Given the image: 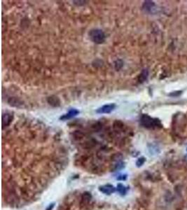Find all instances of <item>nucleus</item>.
<instances>
[{
    "mask_svg": "<svg viewBox=\"0 0 187 210\" xmlns=\"http://www.w3.org/2000/svg\"><path fill=\"white\" fill-rule=\"evenodd\" d=\"M140 123L141 125L146 128H154V127H161L162 124L160 120L158 118H151L148 115L143 114L140 118Z\"/></svg>",
    "mask_w": 187,
    "mask_h": 210,
    "instance_id": "f257e3e1",
    "label": "nucleus"
},
{
    "mask_svg": "<svg viewBox=\"0 0 187 210\" xmlns=\"http://www.w3.org/2000/svg\"><path fill=\"white\" fill-rule=\"evenodd\" d=\"M89 36H90L91 41L94 43L100 44L102 43L105 40V35L102 30L99 29H94L90 31L89 32Z\"/></svg>",
    "mask_w": 187,
    "mask_h": 210,
    "instance_id": "f03ea898",
    "label": "nucleus"
},
{
    "mask_svg": "<svg viewBox=\"0 0 187 210\" xmlns=\"http://www.w3.org/2000/svg\"><path fill=\"white\" fill-rule=\"evenodd\" d=\"M116 108V104H105L104 106H101L100 108H97L96 110V113H110L111 111Z\"/></svg>",
    "mask_w": 187,
    "mask_h": 210,
    "instance_id": "7ed1b4c3",
    "label": "nucleus"
},
{
    "mask_svg": "<svg viewBox=\"0 0 187 210\" xmlns=\"http://www.w3.org/2000/svg\"><path fill=\"white\" fill-rule=\"evenodd\" d=\"M78 113H79V111H78V109H76V108H71V109H69V111H68L67 113L62 115V116L60 117V120H69V119L73 118V117L76 116H77Z\"/></svg>",
    "mask_w": 187,
    "mask_h": 210,
    "instance_id": "20e7f679",
    "label": "nucleus"
},
{
    "mask_svg": "<svg viewBox=\"0 0 187 210\" xmlns=\"http://www.w3.org/2000/svg\"><path fill=\"white\" fill-rule=\"evenodd\" d=\"M99 190L101 192H102L103 193L107 194V195H110L111 193H113V192H115V188L111 185H105L103 186H101L99 188Z\"/></svg>",
    "mask_w": 187,
    "mask_h": 210,
    "instance_id": "39448f33",
    "label": "nucleus"
},
{
    "mask_svg": "<svg viewBox=\"0 0 187 210\" xmlns=\"http://www.w3.org/2000/svg\"><path fill=\"white\" fill-rule=\"evenodd\" d=\"M12 120V116L11 113H6L2 116V125L4 126H7L11 122Z\"/></svg>",
    "mask_w": 187,
    "mask_h": 210,
    "instance_id": "423d86ee",
    "label": "nucleus"
},
{
    "mask_svg": "<svg viewBox=\"0 0 187 210\" xmlns=\"http://www.w3.org/2000/svg\"><path fill=\"white\" fill-rule=\"evenodd\" d=\"M148 74V72L147 69L143 70V71H141V73L140 74V75L139 76V81L140 82V83H142V82L145 81V80H146V78H147Z\"/></svg>",
    "mask_w": 187,
    "mask_h": 210,
    "instance_id": "0eeeda50",
    "label": "nucleus"
},
{
    "mask_svg": "<svg viewBox=\"0 0 187 210\" xmlns=\"http://www.w3.org/2000/svg\"><path fill=\"white\" fill-rule=\"evenodd\" d=\"M153 6H154V3L151 1H145L144 5H143V8H144V9L147 10V11H150Z\"/></svg>",
    "mask_w": 187,
    "mask_h": 210,
    "instance_id": "6e6552de",
    "label": "nucleus"
},
{
    "mask_svg": "<svg viewBox=\"0 0 187 210\" xmlns=\"http://www.w3.org/2000/svg\"><path fill=\"white\" fill-rule=\"evenodd\" d=\"M117 188H118V191L120 193L123 194V193H125V187H124L122 184H118V186H117Z\"/></svg>",
    "mask_w": 187,
    "mask_h": 210,
    "instance_id": "1a4fd4ad",
    "label": "nucleus"
},
{
    "mask_svg": "<svg viewBox=\"0 0 187 210\" xmlns=\"http://www.w3.org/2000/svg\"><path fill=\"white\" fill-rule=\"evenodd\" d=\"M144 160H144V158H141L138 159V160H137V166L142 165V164H144Z\"/></svg>",
    "mask_w": 187,
    "mask_h": 210,
    "instance_id": "9d476101",
    "label": "nucleus"
},
{
    "mask_svg": "<svg viewBox=\"0 0 187 210\" xmlns=\"http://www.w3.org/2000/svg\"><path fill=\"white\" fill-rule=\"evenodd\" d=\"M181 94V91H176V92H173L172 93L169 94V96H172V97H176V96H179V94Z\"/></svg>",
    "mask_w": 187,
    "mask_h": 210,
    "instance_id": "9b49d317",
    "label": "nucleus"
}]
</instances>
